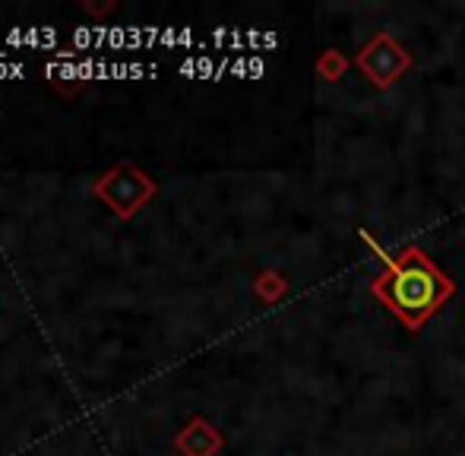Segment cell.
<instances>
[{
	"label": "cell",
	"mask_w": 465,
	"mask_h": 456,
	"mask_svg": "<svg viewBox=\"0 0 465 456\" xmlns=\"http://www.w3.org/2000/svg\"><path fill=\"white\" fill-rule=\"evenodd\" d=\"M358 238H361L364 244L377 253L380 263H383V276L373 279V285H371L373 298H380V304H383L390 314H396L411 333H418L456 292L453 279H450L421 247H405V251H399V257H392V253H386L364 228H358Z\"/></svg>",
	"instance_id": "6da1fadb"
},
{
	"label": "cell",
	"mask_w": 465,
	"mask_h": 456,
	"mask_svg": "<svg viewBox=\"0 0 465 456\" xmlns=\"http://www.w3.org/2000/svg\"><path fill=\"white\" fill-rule=\"evenodd\" d=\"M355 64L377 89H390L411 67V51L402 48L390 32H377L355 57Z\"/></svg>",
	"instance_id": "7a4b0ae2"
},
{
	"label": "cell",
	"mask_w": 465,
	"mask_h": 456,
	"mask_svg": "<svg viewBox=\"0 0 465 456\" xmlns=\"http://www.w3.org/2000/svg\"><path fill=\"white\" fill-rule=\"evenodd\" d=\"M74 42H76V45H80V48H86V45H89V42H93V45H95V38H93V32H89V29H76Z\"/></svg>",
	"instance_id": "277c9868"
},
{
	"label": "cell",
	"mask_w": 465,
	"mask_h": 456,
	"mask_svg": "<svg viewBox=\"0 0 465 456\" xmlns=\"http://www.w3.org/2000/svg\"><path fill=\"white\" fill-rule=\"evenodd\" d=\"M124 38H127V32H124V29H117V25L108 32V42H111V48H117V45H124Z\"/></svg>",
	"instance_id": "5b68a950"
},
{
	"label": "cell",
	"mask_w": 465,
	"mask_h": 456,
	"mask_svg": "<svg viewBox=\"0 0 465 456\" xmlns=\"http://www.w3.org/2000/svg\"><path fill=\"white\" fill-rule=\"evenodd\" d=\"M345 70H349V61H345L339 51H323V57L317 61V74L323 76V80H339Z\"/></svg>",
	"instance_id": "3957f363"
}]
</instances>
